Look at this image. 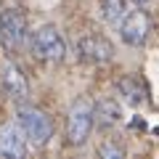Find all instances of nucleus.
I'll use <instances>...</instances> for the list:
<instances>
[{"label":"nucleus","instance_id":"1","mask_svg":"<svg viewBox=\"0 0 159 159\" xmlns=\"http://www.w3.org/2000/svg\"><path fill=\"white\" fill-rule=\"evenodd\" d=\"M93 125H96V109H93V103L88 98H77L69 106V114H66V141L72 146H82L90 138Z\"/></svg>","mask_w":159,"mask_h":159},{"label":"nucleus","instance_id":"2","mask_svg":"<svg viewBox=\"0 0 159 159\" xmlns=\"http://www.w3.org/2000/svg\"><path fill=\"white\" fill-rule=\"evenodd\" d=\"M16 122H19V127L24 130L27 141L34 143V146H45V143L51 141V135H53L51 117H48L45 111L34 109V106H19Z\"/></svg>","mask_w":159,"mask_h":159},{"label":"nucleus","instance_id":"3","mask_svg":"<svg viewBox=\"0 0 159 159\" xmlns=\"http://www.w3.org/2000/svg\"><path fill=\"white\" fill-rule=\"evenodd\" d=\"M32 53L45 64H58L66 58V43L56 27L45 24L32 34Z\"/></svg>","mask_w":159,"mask_h":159},{"label":"nucleus","instance_id":"4","mask_svg":"<svg viewBox=\"0 0 159 159\" xmlns=\"http://www.w3.org/2000/svg\"><path fill=\"white\" fill-rule=\"evenodd\" d=\"M27 43V19L19 8H3L0 11V45L8 53H16Z\"/></svg>","mask_w":159,"mask_h":159},{"label":"nucleus","instance_id":"5","mask_svg":"<svg viewBox=\"0 0 159 159\" xmlns=\"http://www.w3.org/2000/svg\"><path fill=\"white\" fill-rule=\"evenodd\" d=\"M151 34V19L146 11H127L119 21V37L127 45H143Z\"/></svg>","mask_w":159,"mask_h":159},{"label":"nucleus","instance_id":"6","mask_svg":"<svg viewBox=\"0 0 159 159\" xmlns=\"http://www.w3.org/2000/svg\"><path fill=\"white\" fill-rule=\"evenodd\" d=\"M77 53L85 64H106L114 58V45L101 34H85L77 43Z\"/></svg>","mask_w":159,"mask_h":159},{"label":"nucleus","instance_id":"7","mask_svg":"<svg viewBox=\"0 0 159 159\" xmlns=\"http://www.w3.org/2000/svg\"><path fill=\"white\" fill-rule=\"evenodd\" d=\"M27 154V135L16 125L0 127V157H24Z\"/></svg>","mask_w":159,"mask_h":159},{"label":"nucleus","instance_id":"8","mask_svg":"<svg viewBox=\"0 0 159 159\" xmlns=\"http://www.w3.org/2000/svg\"><path fill=\"white\" fill-rule=\"evenodd\" d=\"M0 82H3V90H6L8 98H13V101H24L27 98V80H24L21 69L16 66V64H6L3 66V72H0Z\"/></svg>","mask_w":159,"mask_h":159},{"label":"nucleus","instance_id":"9","mask_svg":"<svg viewBox=\"0 0 159 159\" xmlns=\"http://www.w3.org/2000/svg\"><path fill=\"white\" fill-rule=\"evenodd\" d=\"M117 90L122 93V98H125L127 103H133V106H141L143 101H146V85H143V80L135 77V74H127V77H122L117 82Z\"/></svg>","mask_w":159,"mask_h":159},{"label":"nucleus","instance_id":"10","mask_svg":"<svg viewBox=\"0 0 159 159\" xmlns=\"http://www.w3.org/2000/svg\"><path fill=\"white\" fill-rule=\"evenodd\" d=\"M96 122L101 127H111L119 122V117H122V109H119V103L114 101V98H103V101H98L96 106Z\"/></svg>","mask_w":159,"mask_h":159},{"label":"nucleus","instance_id":"11","mask_svg":"<svg viewBox=\"0 0 159 159\" xmlns=\"http://www.w3.org/2000/svg\"><path fill=\"white\" fill-rule=\"evenodd\" d=\"M101 3V16L106 24L111 27H119V21L125 19L127 13V0H98Z\"/></svg>","mask_w":159,"mask_h":159},{"label":"nucleus","instance_id":"12","mask_svg":"<svg viewBox=\"0 0 159 159\" xmlns=\"http://www.w3.org/2000/svg\"><path fill=\"white\" fill-rule=\"evenodd\" d=\"M98 154H101V157H122L125 148L117 146V143H111V141H103L101 146H98Z\"/></svg>","mask_w":159,"mask_h":159},{"label":"nucleus","instance_id":"13","mask_svg":"<svg viewBox=\"0 0 159 159\" xmlns=\"http://www.w3.org/2000/svg\"><path fill=\"white\" fill-rule=\"evenodd\" d=\"M133 6H138V8H143V6H148V3H151V0H130Z\"/></svg>","mask_w":159,"mask_h":159}]
</instances>
